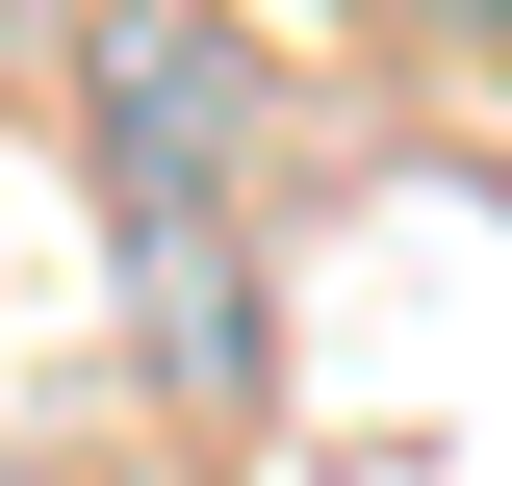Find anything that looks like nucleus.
<instances>
[{"mask_svg":"<svg viewBox=\"0 0 512 486\" xmlns=\"http://www.w3.org/2000/svg\"><path fill=\"white\" fill-rule=\"evenodd\" d=\"M77 128H103V205H128V231H231L256 52L205 26V0H103V26H77Z\"/></svg>","mask_w":512,"mask_h":486,"instance_id":"1","label":"nucleus"},{"mask_svg":"<svg viewBox=\"0 0 512 486\" xmlns=\"http://www.w3.org/2000/svg\"><path fill=\"white\" fill-rule=\"evenodd\" d=\"M128 282H154V384H180V410H256V282H231V231H128Z\"/></svg>","mask_w":512,"mask_h":486,"instance_id":"2","label":"nucleus"},{"mask_svg":"<svg viewBox=\"0 0 512 486\" xmlns=\"http://www.w3.org/2000/svg\"><path fill=\"white\" fill-rule=\"evenodd\" d=\"M308 26H333V0H308Z\"/></svg>","mask_w":512,"mask_h":486,"instance_id":"4","label":"nucleus"},{"mask_svg":"<svg viewBox=\"0 0 512 486\" xmlns=\"http://www.w3.org/2000/svg\"><path fill=\"white\" fill-rule=\"evenodd\" d=\"M436 26H512V0H436Z\"/></svg>","mask_w":512,"mask_h":486,"instance_id":"3","label":"nucleus"}]
</instances>
